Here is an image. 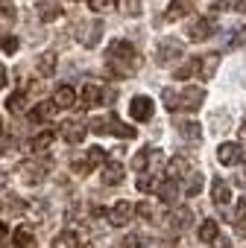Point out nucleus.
Instances as JSON below:
<instances>
[{"label":"nucleus","mask_w":246,"mask_h":248,"mask_svg":"<svg viewBox=\"0 0 246 248\" xmlns=\"http://www.w3.org/2000/svg\"><path fill=\"white\" fill-rule=\"evenodd\" d=\"M53 248H79V233H73V231H62V233L53 239Z\"/></svg>","instance_id":"obj_30"},{"label":"nucleus","mask_w":246,"mask_h":248,"mask_svg":"<svg viewBox=\"0 0 246 248\" xmlns=\"http://www.w3.org/2000/svg\"><path fill=\"white\" fill-rule=\"evenodd\" d=\"M243 6V0H214V9L217 12H234Z\"/></svg>","instance_id":"obj_37"},{"label":"nucleus","mask_w":246,"mask_h":248,"mask_svg":"<svg viewBox=\"0 0 246 248\" xmlns=\"http://www.w3.org/2000/svg\"><path fill=\"white\" fill-rule=\"evenodd\" d=\"M47 172H50V164H44V161H27V164L18 167V181L27 184V187H38L47 178Z\"/></svg>","instance_id":"obj_5"},{"label":"nucleus","mask_w":246,"mask_h":248,"mask_svg":"<svg viewBox=\"0 0 246 248\" xmlns=\"http://www.w3.org/2000/svg\"><path fill=\"white\" fill-rule=\"evenodd\" d=\"M240 44H246V30H240V35L231 41V47H240Z\"/></svg>","instance_id":"obj_45"},{"label":"nucleus","mask_w":246,"mask_h":248,"mask_svg":"<svg viewBox=\"0 0 246 248\" xmlns=\"http://www.w3.org/2000/svg\"><path fill=\"white\" fill-rule=\"evenodd\" d=\"M211 199H214V204H228V199H231V190H228V184L226 181H220V178H214V184H211Z\"/></svg>","instance_id":"obj_28"},{"label":"nucleus","mask_w":246,"mask_h":248,"mask_svg":"<svg viewBox=\"0 0 246 248\" xmlns=\"http://www.w3.org/2000/svg\"><path fill=\"white\" fill-rule=\"evenodd\" d=\"M56 64H59V56H56L53 50H47V53H41V56L35 59V73H38L41 79H50V76L56 73Z\"/></svg>","instance_id":"obj_17"},{"label":"nucleus","mask_w":246,"mask_h":248,"mask_svg":"<svg viewBox=\"0 0 246 248\" xmlns=\"http://www.w3.org/2000/svg\"><path fill=\"white\" fill-rule=\"evenodd\" d=\"M135 213H138L141 219H153V216H156V207H153L150 202H141V204H135Z\"/></svg>","instance_id":"obj_41"},{"label":"nucleus","mask_w":246,"mask_h":248,"mask_svg":"<svg viewBox=\"0 0 246 248\" xmlns=\"http://www.w3.org/2000/svg\"><path fill=\"white\" fill-rule=\"evenodd\" d=\"M59 18H62L59 3H53V0H41V3H38V21L53 24V21H59Z\"/></svg>","instance_id":"obj_24"},{"label":"nucleus","mask_w":246,"mask_h":248,"mask_svg":"<svg viewBox=\"0 0 246 248\" xmlns=\"http://www.w3.org/2000/svg\"><path fill=\"white\" fill-rule=\"evenodd\" d=\"M196 236H199V242H214V239L220 236V225H217V219H205V222L199 225Z\"/></svg>","instance_id":"obj_29"},{"label":"nucleus","mask_w":246,"mask_h":248,"mask_svg":"<svg viewBox=\"0 0 246 248\" xmlns=\"http://www.w3.org/2000/svg\"><path fill=\"white\" fill-rule=\"evenodd\" d=\"M76 102H82V108H97V105L103 102V88H100L97 82H88V85L82 88V93H79Z\"/></svg>","instance_id":"obj_19"},{"label":"nucleus","mask_w":246,"mask_h":248,"mask_svg":"<svg viewBox=\"0 0 246 248\" xmlns=\"http://www.w3.org/2000/svg\"><path fill=\"white\" fill-rule=\"evenodd\" d=\"M50 102L56 105V111H59V108H73V105H76V91H73L70 85H59V88L53 91Z\"/></svg>","instance_id":"obj_18"},{"label":"nucleus","mask_w":246,"mask_h":248,"mask_svg":"<svg viewBox=\"0 0 246 248\" xmlns=\"http://www.w3.org/2000/svg\"><path fill=\"white\" fill-rule=\"evenodd\" d=\"M12 245H15V248H35V233H33V228H30V225L15 228V233H12Z\"/></svg>","instance_id":"obj_22"},{"label":"nucleus","mask_w":246,"mask_h":248,"mask_svg":"<svg viewBox=\"0 0 246 248\" xmlns=\"http://www.w3.org/2000/svg\"><path fill=\"white\" fill-rule=\"evenodd\" d=\"M156 187H158L156 175H141V178H138V190H141V193H153Z\"/></svg>","instance_id":"obj_40"},{"label":"nucleus","mask_w":246,"mask_h":248,"mask_svg":"<svg viewBox=\"0 0 246 248\" xmlns=\"http://www.w3.org/2000/svg\"><path fill=\"white\" fill-rule=\"evenodd\" d=\"M56 117V105L50 102V99H44V102H35L33 108H30V123L33 126H41V123H50Z\"/></svg>","instance_id":"obj_14"},{"label":"nucleus","mask_w":246,"mask_h":248,"mask_svg":"<svg viewBox=\"0 0 246 248\" xmlns=\"http://www.w3.org/2000/svg\"><path fill=\"white\" fill-rule=\"evenodd\" d=\"M0 213H3V202H0Z\"/></svg>","instance_id":"obj_50"},{"label":"nucleus","mask_w":246,"mask_h":248,"mask_svg":"<svg viewBox=\"0 0 246 248\" xmlns=\"http://www.w3.org/2000/svg\"><path fill=\"white\" fill-rule=\"evenodd\" d=\"M6 239H9V228H6V225H3V222H0V245H3V242H6Z\"/></svg>","instance_id":"obj_44"},{"label":"nucleus","mask_w":246,"mask_h":248,"mask_svg":"<svg viewBox=\"0 0 246 248\" xmlns=\"http://www.w3.org/2000/svg\"><path fill=\"white\" fill-rule=\"evenodd\" d=\"M240 138H246V120H243V126H240Z\"/></svg>","instance_id":"obj_47"},{"label":"nucleus","mask_w":246,"mask_h":248,"mask_svg":"<svg viewBox=\"0 0 246 248\" xmlns=\"http://www.w3.org/2000/svg\"><path fill=\"white\" fill-rule=\"evenodd\" d=\"M243 172H246V158H243Z\"/></svg>","instance_id":"obj_49"},{"label":"nucleus","mask_w":246,"mask_h":248,"mask_svg":"<svg viewBox=\"0 0 246 248\" xmlns=\"http://www.w3.org/2000/svg\"><path fill=\"white\" fill-rule=\"evenodd\" d=\"M196 9V0H170V6L164 12V21H182Z\"/></svg>","instance_id":"obj_15"},{"label":"nucleus","mask_w":246,"mask_h":248,"mask_svg":"<svg viewBox=\"0 0 246 248\" xmlns=\"http://www.w3.org/2000/svg\"><path fill=\"white\" fill-rule=\"evenodd\" d=\"M18 38L15 35H0V50H3L6 56H12V53H18Z\"/></svg>","instance_id":"obj_34"},{"label":"nucleus","mask_w":246,"mask_h":248,"mask_svg":"<svg viewBox=\"0 0 246 248\" xmlns=\"http://www.w3.org/2000/svg\"><path fill=\"white\" fill-rule=\"evenodd\" d=\"M191 76H193V59H191L188 64H182V67L173 70V79H179V82H185V79H191Z\"/></svg>","instance_id":"obj_39"},{"label":"nucleus","mask_w":246,"mask_h":248,"mask_svg":"<svg viewBox=\"0 0 246 248\" xmlns=\"http://www.w3.org/2000/svg\"><path fill=\"white\" fill-rule=\"evenodd\" d=\"M153 114H156V105H153V99H150V96L138 93V96H132V99H129V117H132L135 123H150V120H153Z\"/></svg>","instance_id":"obj_10"},{"label":"nucleus","mask_w":246,"mask_h":248,"mask_svg":"<svg viewBox=\"0 0 246 248\" xmlns=\"http://www.w3.org/2000/svg\"><path fill=\"white\" fill-rule=\"evenodd\" d=\"M105 216H108V225H114V228H126V225L132 222V216H135V204H132V202H117Z\"/></svg>","instance_id":"obj_11"},{"label":"nucleus","mask_w":246,"mask_h":248,"mask_svg":"<svg viewBox=\"0 0 246 248\" xmlns=\"http://www.w3.org/2000/svg\"><path fill=\"white\" fill-rule=\"evenodd\" d=\"M167 219H170L167 225H170L173 231H185V228L191 225V210H188V207H176V210H170Z\"/></svg>","instance_id":"obj_27"},{"label":"nucleus","mask_w":246,"mask_h":248,"mask_svg":"<svg viewBox=\"0 0 246 248\" xmlns=\"http://www.w3.org/2000/svg\"><path fill=\"white\" fill-rule=\"evenodd\" d=\"M150 152H153V149L147 146V149H141V152L132 158V170H135V172H147V170H150Z\"/></svg>","instance_id":"obj_33"},{"label":"nucleus","mask_w":246,"mask_h":248,"mask_svg":"<svg viewBox=\"0 0 246 248\" xmlns=\"http://www.w3.org/2000/svg\"><path fill=\"white\" fill-rule=\"evenodd\" d=\"M161 99H164L167 111H188V114H193V111L205 102V88H196V85H188V88H182V91L164 88V91H161Z\"/></svg>","instance_id":"obj_2"},{"label":"nucleus","mask_w":246,"mask_h":248,"mask_svg":"<svg viewBox=\"0 0 246 248\" xmlns=\"http://www.w3.org/2000/svg\"><path fill=\"white\" fill-rule=\"evenodd\" d=\"M114 6H117V0H88V9H91V12H97V15H100V12L114 9Z\"/></svg>","instance_id":"obj_35"},{"label":"nucleus","mask_w":246,"mask_h":248,"mask_svg":"<svg viewBox=\"0 0 246 248\" xmlns=\"http://www.w3.org/2000/svg\"><path fill=\"white\" fill-rule=\"evenodd\" d=\"M156 193H158V199H161L164 204H176L182 190H179V181H170V178H167V181H161V184L156 187Z\"/></svg>","instance_id":"obj_20"},{"label":"nucleus","mask_w":246,"mask_h":248,"mask_svg":"<svg viewBox=\"0 0 246 248\" xmlns=\"http://www.w3.org/2000/svg\"><path fill=\"white\" fill-rule=\"evenodd\" d=\"M27 102H30V99H27V93H24V91H18V93H12V96L6 99V108H9L12 114H21V111H27Z\"/></svg>","instance_id":"obj_31"},{"label":"nucleus","mask_w":246,"mask_h":248,"mask_svg":"<svg viewBox=\"0 0 246 248\" xmlns=\"http://www.w3.org/2000/svg\"><path fill=\"white\" fill-rule=\"evenodd\" d=\"M217 70H220V53H205V56L193 59V76L196 79L208 82V79H214Z\"/></svg>","instance_id":"obj_9"},{"label":"nucleus","mask_w":246,"mask_h":248,"mask_svg":"<svg viewBox=\"0 0 246 248\" xmlns=\"http://www.w3.org/2000/svg\"><path fill=\"white\" fill-rule=\"evenodd\" d=\"M214 32H217V21H214V15H202V18H196V21L188 27V38H191L193 44L208 41Z\"/></svg>","instance_id":"obj_8"},{"label":"nucleus","mask_w":246,"mask_h":248,"mask_svg":"<svg viewBox=\"0 0 246 248\" xmlns=\"http://www.w3.org/2000/svg\"><path fill=\"white\" fill-rule=\"evenodd\" d=\"M182 56H185L182 41H176V38H161L158 47H156V59H153V62H156L158 67H173Z\"/></svg>","instance_id":"obj_4"},{"label":"nucleus","mask_w":246,"mask_h":248,"mask_svg":"<svg viewBox=\"0 0 246 248\" xmlns=\"http://www.w3.org/2000/svg\"><path fill=\"white\" fill-rule=\"evenodd\" d=\"M217 161H220L223 167H234V164H240V161H243V149H240V143H220V146H217Z\"/></svg>","instance_id":"obj_13"},{"label":"nucleus","mask_w":246,"mask_h":248,"mask_svg":"<svg viewBox=\"0 0 246 248\" xmlns=\"http://www.w3.org/2000/svg\"><path fill=\"white\" fill-rule=\"evenodd\" d=\"M120 9H123L126 18H141V12H144L141 0H120Z\"/></svg>","instance_id":"obj_32"},{"label":"nucleus","mask_w":246,"mask_h":248,"mask_svg":"<svg viewBox=\"0 0 246 248\" xmlns=\"http://www.w3.org/2000/svg\"><path fill=\"white\" fill-rule=\"evenodd\" d=\"M53 140H56V132H53V129H47V132H38V135L30 140V149H33V152H47V149L53 146Z\"/></svg>","instance_id":"obj_26"},{"label":"nucleus","mask_w":246,"mask_h":248,"mask_svg":"<svg viewBox=\"0 0 246 248\" xmlns=\"http://www.w3.org/2000/svg\"><path fill=\"white\" fill-rule=\"evenodd\" d=\"M0 135H3V117H0Z\"/></svg>","instance_id":"obj_48"},{"label":"nucleus","mask_w":246,"mask_h":248,"mask_svg":"<svg viewBox=\"0 0 246 248\" xmlns=\"http://www.w3.org/2000/svg\"><path fill=\"white\" fill-rule=\"evenodd\" d=\"M202 187H205V175L199 172V170H191L188 175H185V196H199L202 193Z\"/></svg>","instance_id":"obj_21"},{"label":"nucleus","mask_w":246,"mask_h":248,"mask_svg":"<svg viewBox=\"0 0 246 248\" xmlns=\"http://www.w3.org/2000/svg\"><path fill=\"white\" fill-rule=\"evenodd\" d=\"M100 178H103L105 187H117L123 178H126V170H123V164H117V161H105L100 167Z\"/></svg>","instance_id":"obj_12"},{"label":"nucleus","mask_w":246,"mask_h":248,"mask_svg":"<svg viewBox=\"0 0 246 248\" xmlns=\"http://www.w3.org/2000/svg\"><path fill=\"white\" fill-rule=\"evenodd\" d=\"M6 82H9V73H6V67H3V64H0V88H3Z\"/></svg>","instance_id":"obj_46"},{"label":"nucleus","mask_w":246,"mask_h":248,"mask_svg":"<svg viewBox=\"0 0 246 248\" xmlns=\"http://www.w3.org/2000/svg\"><path fill=\"white\" fill-rule=\"evenodd\" d=\"M237 219H246V193H243L240 202H237Z\"/></svg>","instance_id":"obj_43"},{"label":"nucleus","mask_w":246,"mask_h":248,"mask_svg":"<svg viewBox=\"0 0 246 248\" xmlns=\"http://www.w3.org/2000/svg\"><path fill=\"white\" fill-rule=\"evenodd\" d=\"M103 32H105V27H103V21L100 18H94V21H85V24H79V32H76V38H79V44L82 47H97L100 41H103Z\"/></svg>","instance_id":"obj_7"},{"label":"nucleus","mask_w":246,"mask_h":248,"mask_svg":"<svg viewBox=\"0 0 246 248\" xmlns=\"http://www.w3.org/2000/svg\"><path fill=\"white\" fill-rule=\"evenodd\" d=\"M105 164V149L103 146H91V149H85L79 158H73V172L76 175H88V172H97L100 167Z\"/></svg>","instance_id":"obj_3"},{"label":"nucleus","mask_w":246,"mask_h":248,"mask_svg":"<svg viewBox=\"0 0 246 248\" xmlns=\"http://www.w3.org/2000/svg\"><path fill=\"white\" fill-rule=\"evenodd\" d=\"M88 132H91V135H108V120L94 117V120L88 123Z\"/></svg>","instance_id":"obj_36"},{"label":"nucleus","mask_w":246,"mask_h":248,"mask_svg":"<svg viewBox=\"0 0 246 248\" xmlns=\"http://www.w3.org/2000/svg\"><path fill=\"white\" fill-rule=\"evenodd\" d=\"M59 135H62V140H65V143L79 146V143L85 140V135H88V123H85V120H79V117H70V120H65L62 126H59Z\"/></svg>","instance_id":"obj_6"},{"label":"nucleus","mask_w":246,"mask_h":248,"mask_svg":"<svg viewBox=\"0 0 246 248\" xmlns=\"http://www.w3.org/2000/svg\"><path fill=\"white\" fill-rule=\"evenodd\" d=\"M108 135H117V138H126V140H132L138 132L132 129V126H126V123H120V117H108Z\"/></svg>","instance_id":"obj_25"},{"label":"nucleus","mask_w":246,"mask_h":248,"mask_svg":"<svg viewBox=\"0 0 246 248\" xmlns=\"http://www.w3.org/2000/svg\"><path fill=\"white\" fill-rule=\"evenodd\" d=\"M176 132H179V138H185V140H199V138H202V129H199L196 120H179V123H176Z\"/></svg>","instance_id":"obj_23"},{"label":"nucleus","mask_w":246,"mask_h":248,"mask_svg":"<svg viewBox=\"0 0 246 248\" xmlns=\"http://www.w3.org/2000/svg\"><path fill=\"white\" fill-rule=\"evenodd\" d=\"M0 21H15V3L12 0H0Z\"/></svg>","instance_id":"obj_38"},{"label":"nucleus","mask_w":246,"mask_h":248,"mask_svg":"<svg viewBox=\"0 0 246 248\" xmlns=\"http://www.w3.org/2000/svg\"><path fill=\"white\" fill-rule=\"evenodd\" d=\"M120 248H141V236L138 233H126L120 239Z\"/></svg>","instance_id":"obj_42"},{"label":"nucleus","mask_w":246,"mask_h":248,"mask_svg":"<svg viewBox=\"0 0 246 248\" xmlns=\"http://www.w3.org/2000/svg\"><path fill=\"white\" fill-rule=\"evenodd\" d=\"M141 53L132 41L126 38H117L111 41V47L105 50V73L114 76V79H129L141 70Z\"/></svg>","instance_id":"obj_1"},{"label":"nucleus","mask_w":246,"mask_h":248,"mask_svg":"<svg viewBox=\"0 0 246 248\" xmlns=\"http://www.w3.org/2000/svg\"><path fill=\"white\" fill-rule=\"evenodd\" d=\"M191 170H193V167H191V161H188L185 155H176V158H170V161H167V170H164V172H167V178H170V181H185V175H188Z\"/></svg>","instance_id":"obj_16"}]
</instances>
